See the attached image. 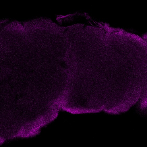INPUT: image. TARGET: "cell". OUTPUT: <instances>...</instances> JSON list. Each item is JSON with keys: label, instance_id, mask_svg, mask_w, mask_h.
<instances>
[{"label": "cell", "instance_id": "6da1fadb", "mask_svg": "<svg viewBox=\"0 0 147 147\" xmlns=\"http://www.w3.org/2000/svg\"><path fill=\"white\" fill-rule=\"evenodd\" d=\"M23 27L18 22L16 21L13 22L7 25L6 28L8 30L17 32L21 31Z\"/></svg>", "mask_w": 147, "mask_h": 147}]
</instances>
